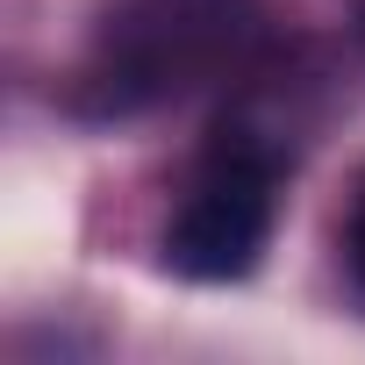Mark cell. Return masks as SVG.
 <instances>
[{"label":"cell","instance_id":"1","mask_svg":"<svg viewBox=\"0 0 365 365\" xmlns=\"http://www.w3.org/2000/svg\"><path fill=\"white\" fill-rule=\"evenodd\" d=\"M258 36V0H122L101 22V51L86 65V86L101 93V115H136L172 93L201 86L208 72L237 65V51Z\"/></svg>","mask_w":365,"mask_h":365},{"label":"cell","instance_id":"2","mask_svg":"<svg viewBox=\"0 0 365 365\" xmlns=\"http://www.w3.org/2000/svg\"><path fill=\"white\" fill-rule=\"evenodd\" d=\"M272 179H279V158L251 143H222L215 165L187 187V201L165 222V244H158L165 272L201 287L244 279L272 244Z\"/></svg>","mask_w":365,"mask_h":365},{"label":"cell","instance_id":"3","mask_svg":"<svg viewBox=\"0 0 365 365\" xmlns=\"http://www.w3.org/2000/svg\"><path fill=\"white\" fill-rule=\"evenodd\" d=\"M344 265H351V279L365 287V179H358V194H351V215H344Z\"/></svg>","mask_w":365,"mask_h":365},{"label":"cell","instance_id":"4","mask_svg":"<svg viewBox=\"0 0 365 365\" xmlns=\"http://www.w3.org/2000/svg\"><path fill=\"white\" fill-rule=\"evenodd\" d=\"M358 29H365V8H358Z\"/></svg>","mask_w":365,"mask_h":365}]
</instances>
